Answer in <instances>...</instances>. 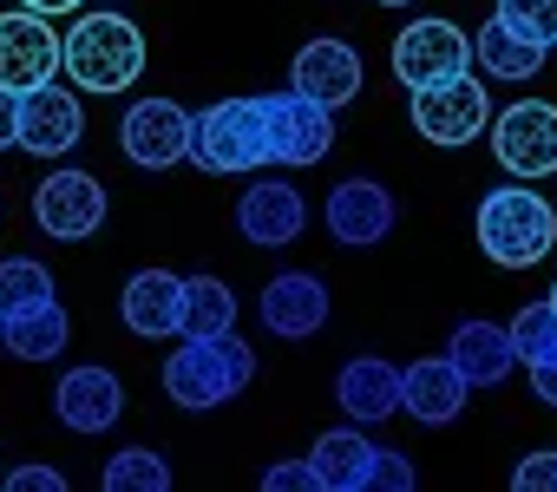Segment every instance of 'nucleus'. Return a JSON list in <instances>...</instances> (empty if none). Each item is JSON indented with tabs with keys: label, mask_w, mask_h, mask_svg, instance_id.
Masks as SVG:
<instances>
[{
	"label": "nucleus",
	"mask_w": 557,
	"mask_h": 492,
	"mask_svg": "<svg viewBox=\"0 0 557 492\" xmlns=\"http://www.w3.org/2000/svg\"><path fill=\"white\" fill-rule=\"evenodd\" d=\"M8 485H14V492H66V472H53V466H21V472H8Z\"/></svg>",
	"instance_id": "473e14b6"
},
{
	"label": "nucleus",
	"mask_w": 557,
	"mask_h": 492,
	"mask_svg": "<svg viewBox=\"0 0 557 492\" xmlns=\"http://www.w3.org/2000/svg\"><path fill=\"white\" fill-rule=\"evenodd\" d=\"M335 401H342V414H348V420L374 427V420L400 414V368H394V361H381V355H355V361L335 374Z\"/></svg>",
	"instance_id": "412c9836"
},
{
	"label": "nucleus",
	"mask_w": 557,
	"mask_h": 492,
	"mask_svg": "<svg viewBox=\"0 0 557 492\" xmlns=\"http://www.w3.org/2000/svg\"><path fill=\"white\" fill-rule=\"evenodd\" d=\"M21 145V93L0 86V151H14Z\"/></svg>",
	"instance_id": "f704fd0d"
},
{
	"label": "nucleus",
	"mask_w": 557,
	"mask_h": 492,
	"mask_svg": "<svg viewBox=\"0 0 557 492\" xmlns=\"http://www.w3.org/2000/svg\"><path fill=\"white\" fill-rule=\"evenodd\" d=\"M21 8H34V14H79L86 0H21Z\"/></svg>",
	"instance_id": "c9c22d12"
},
{
	"label": "nucleus",
	"mask_w": 557,
	"mask_h": 492,
	"mask_svg": "<svg viewBox=\"0 0 557 492\" xmlns=\"http://www.w3.org/2000/svg\"><path fill=\"white\" fill-rule=\"evenodd\" d=\"M236 329V296L223 276H190L184 290V335H230Z\"/></svg>",
	"instance_id": "393cba45"
},
{
	"label": "nucleus",
	"mask_w": 557,
	"mask_h": 492,
	"mask_svg": "<svg viewBox=\"0 0 557 492\" xmlns=\"http://www.w3.org/2000/svg\"><path fill=\"white\" fill-rule=\"evenodd\" d=\"M190 158H197V171H216V177H249L256 164H275L262 99H216V106H203Z\"/></svg>",
	"instance_id": "20e7f679"
},
{
	"label": "nucleus",
	"mask_w": 557,
	"mask_h": 492,
	"mask_svg": "<svg viewBox=\"0 0 557 492\" xmlns=\"http://www.w3.org/2000/svg\"><path fill=\"white\" fill-rule=\"evenodd\" d=\"M53 414H60V427H73V433H112L119 427V414H125V381L112 374V368H66L60 374V388H53Z\"/></svg>",
	"instance_id": "4468645a"
},
{
	"label": "nucleus",
	"mask_w": 557,
	"mask_h": 492,
	"mask_svg": "<svg viewBox=\"0 0 557 492\" xmlns=\"http://www.w3.org/2000/svg\"><path fill=\"white\" fill-rule=\"evenodd\" d=\"M492 158L505 164V177H550L557 171V106L550 99H518L505 112H492Z\"/></svg>",
	"instance_id": "39448f33"
},
{
	"label": "nucleus",
	"mask_w": 557,
	"mask_h": 492,
	"mask_svg": "<svg viewBox=\"0 0 557 492\" xmlns=\"http://www.w3.org/2000/svg\"><path fill=\"white\" fill-rule=\"evenodd\" d=\"M47 296H53L47 263H34V257H8V263H0V316L27 309V303H47Z\"/></svg>",
	"instance_id": "bb28decb"
},
{
	"label": "nucleus",
	"mask_w": 557,
	"mask_h": 492,
	"mask_svg": "<svg viewBox=\"0 0 557 492\" xmlns=\"http://www.w3.org/2000/svg\"><path fill=\"white\" fill-rule=\"evenodd\" d=\"M289 86H302L309 99L322 106H348L361 86H368V66L348 40H309L296 60H289Z\"/></svg>",
	"instance_id": "aec40b11"
},
{
	"label": "nucleus",
	"mask_w": 557,
	"mask_h": 492,
	"mask_svg": "<svg viewBox=\"0 0 557 492\" xmlns=\"http://www.w3.org/2000/svg\"><path fill=\"white\" fill-rule=\"evenodd\" d=\"M34 223H40L53 243H86V236L106 223V184H99L92 171L60 164V171L34 190Z\"/></svg>",
	"instance_id": "9b49d317"
},
{
	"label": "nucleus",
	"mask_w": 557,
	"mask_h": 492,
	"mask_svg": "<svg viewBox=\"0 0 557 492\" xmlns=\"http://www.w3.org/2000/svg\"><path fill=\"white\" fill-rule=\"evenodd\" d=\"M86 132V112H79V93L73 86H34L21 93V151L34 158H66Z\"/></svg>",
	"instance_id": "dca6fc26"
},
{
	"label": "nucleus",
	"mask_w": 557,
	"mask_h": 492,
	"mask_svg": "<svg viewBox=\"0 0 557 492\" xmlns=\"http://www.w3.org/2000/svg\"><path fill=\"white\" fill-rule=\"evenodd\" d=\"M492 14L505 27H518L524 40H537V47H557V0H498Z\"/></svg>",
	"instance_id": "c85d7f7f"
},
{
	"label": "nucleus",
	"mask_w": 557,
	"mask_h": 492,
	"mask_svg": "<svg viewBox=\"0 0 557 492\" xmlns=\"http://www.w3.org/2000/svg\"><path fill=\"white\" fill-rule=\"evenodd\" d=\"M53 73H66V34H53V14H34V8L0 14V86L34 93Z\"/></svg>",
	"instance_id": "0eeeda50"
},
{
	"label": "nucleus",
	"mask_w": 557,
	"mask_h": 492,
	"mask_svg": "<svg viewBox=\"0 0 557 492\" xmlns=\"http://www.w3.org/2000/svg\"><path fill=\"white\" fill-rule=\"evenodd\" d=\"M236 230L256 243V250H283L309 230V204L289 177H256L243 197H236Z\"/></svg>",
	"instance_id": "ddd939ff"
},
{
	"label": "nucleus",
	"mask_w": 557,
	"mask_h": 492,
	"mask_svg": "<svg viewBox=\"0 0 557 492\" xmlns=\"http://www.w3.org/2000/svg\"><path fill=\"white\" fill-rule=\"evenodd\" d=\"M446 355L459 361V374H466L472 388H498V381L518 368L511 329H498V322H459L453 342H446Z\"/></svg>",
	"instance_id": "5701e85b"
},
{
	"label": "nucleus",
	"mask_w": 557,
	"mask_h": 492,
	"mask_svg": "<svg viewBox=\"0 0 557 492\" xmlns=\"http://www.w3.org/2000/svg\"><path fill=\"white\" fill-rule=\"evenodd\" d=\"M262 485H269V492H289V485L315 492L322 479H315V466H309V459H283V466H269V472H262Z\"/></svg>",
	"instance_id": "7c9ffc66"
},
{
	"label": "nucleus",
	"mask_w": 557,
	"mask_h": 492,
	"mask_svg": "<svg viewBox=\"0 0 557 492\" xmlns=\"http://www.w3.org/2000/svg\"><path fill=\"white\" fill-rule=\"evenodd\" d=\"M381 459H387V446H381V440H368V433H361V420L329 427V433L315 440V453H309V466H315L322 492H368V485H381Z\"/></svg>",
	"instance_id": "a211bd4d"
},
{
	"label": "nucleus",
	"mask_w": 557,
	"mask_h": 492,
	"mask_svg": "<svg viewBox=\"0 0 557 492\" xmlns=\"http://www.w3.org/2000/svg\"><path fill=\"white\" fill-rule=\"evenodd\" d=\"M511 348H518V361H537L544 348H557V309H550V296L544 303H524L511 316Z\"/></svg>",
	"instance_id": "cd10ccee"
},
{
	"label": "nucleus",
	"mask_w": 557,
	"mask_h": 492,
	"mask_svg": "<svg viewBox=\"0 0 557 492\" xmlns=\"http://www.w3.org/2000/svg\"><path fill=\"white\" fill-rule=\"evenodd\" d=\"M164 394L177 401V407H190V414H210V407H223V401H236L249 381H256V355H249V342H236V335H184L171 355H164Z\"/></svg>",
	"instance_id": "f03ea898"
},
{
	"label": "nucleus",
	"mask_w": 557,
	"mask_h": 492,
	"mask_svg": "<svg viewBox=\"0 0 557 492\" xmlns=\"http://www.w3.org/2000/svg\"><path fill=\"white\" fill-rule=\"evenodd\" d=\"M472 236H479V250L498 270H531V263L550 257V243H557V210L544 204V190H531L524 177H511V184H498V190L479 197Z\"/></svg>",
	"instance_id": "f257e3e1"
},
{
	"label": "nucleus",
	"mask_w": 557,
	"mask_h": 492,
	"mask_svg": "<svg viewBox=\"0 0 557 492\" xmlns=\"http://www.w3.org/2000/svg\"><path fill=\"white\" fill-rule=\"evenodd\" d=\"M66 335H73V322H66L60 296L0 316V342H8V355H21V361H60L66 355Z\"/></svg>",
	"instance_id": "4be33fe9"
},
{
	"label": "nucleus",
	"mask_w": 557,
	"mask_h": 492,
	"mask_svg": "<svg viewBox=\"0 0 557 492\" xmlns=\"http://www.w3.org/2000/svg\"><path fill=\"white\" fill-rule=\"evenodd\" d=\"M413 479H420V472H413V459L387 446V459H381V485H387V492H413Z\"/></svg>",
	"instance_id": "72a5a7b5"
},
{
	"label": "nucleus",
	"mask_w": 557,
	"mask_h": 492,
	"mask_svg": "<svg viewBox=\"0 0 557 492\" xmlns=\"http://www.w3.org/2000/svg\"><path fill=\"white\" fill-rule=\"evenodd\" d=\"M322 223H329V236L342 250H374V243H387V230H394V197L374 177H342L329 190V204H322Z\"/></svg>",
	"instance_id": "f8f14e48"
},
{
	"label": "nucleus",
	"mask_w": 557,
	"mask_h": 492,
	"mask_svg": "<svg viewBox=\"0 0 557 492\" xmlns=\"http://www.w3.org/2000/svg\"><path fill=\"white\" fill-rule=\"evenodd\" d=\"M544 296H550V309H557V283H550V290H544Z\"/></svg>",
	"instance_id": "4c0bfd02"
},
{
	"label": "nucleus",
	"mask_w": 557,
	"mask_h": 492,
	"mask_svg": "<svg viewBox=\"0 0 557 492\" xmlns=\"http://www.w3.org/2000/svg\"><path fill=\"white\" fill-rule=\"evenodd\" d=\"M256 316H262L269 335L309 342V335H322V322H329V290H322V276H309V270H283V276H269V290L256 296Z\"/></svg>",
	"instance_id": "2eb2a0df"
},
{
	"label": "nucleus",
	"mask_w": 557,
	"mask_h": 492,
	"mask_svg": "<svg viewBox=\"0 0 557 492\" xmlns=\"http://www.w3.org/2000/svg\"><path fill=\"white\" fill-rule=\"evenodd\" d=\"M511 485L518 492H557V446H537L511 466Z\"/></svg>",
	"instance_id": "c756f323"
},
{
	"label": "nucleus",
	"mask_w": 557,
	"mask_h": 492,
	"mask_svg": "<svg viewBox=\"0 0 557 492\" xmlns=\"http://www.w3.org/2000/svg\"><path fill=\"white\" fill-rule=\"evenodd\" d=\"M472 34H459L453 21L426 14V21H407L394 34V79L400 86H440V79H459L472 73Z\"/></svg>",
	"instance_id": "6e6552de"
},
{
	"label": "nucleus",
	"mask_w": 557,
	"mask_h": 492,
	"mask_svg": "<svg viewBox=\"0 0 557 492\" xmlns=\"http://www.w3.org/2000/svg\"><path fill=\"white\" fill-rule=\"evenodd\" d=\"M190 138H197V119L177 106V99H138L125 119H119V145L138 171H171L190 158Z\"/></svg>",
	"instance_id": "9d476101"
},
{
	"label": "nucleus",
	"mask_w": 557,
	"mask_h": 492,
	"mask_svg": "<svg viewBox=\"0 0 557 492\" xmlns=\"http://www.w3.org/2000/svg\"><path fill=\"white\" fill-rule=\"evenodd\" d=\"M472 53H479V66L492 73V79H511V86H524V79H537V66H544V53L550 47H537V40H524L518 27H505L498 14L472 34Z\"/></svg>",
	"instance_id": "b1692460"
},
{
	"label": "nucleus",
	"mask_w": 557,
	"mask_h": 492,
	"mask_svg": "<svg viewBox=\"0 0 557 492\" xmlns=\"http://www.w3.org/2000/svg\"><path fill=\"white\" fill-rule=\"evenodd\" d=\"M524 374H531V394L544 407H557V348H544L537 361H524Z\"/></svg>",
	"instance_id": "2f4dec72"
},
{
	"label": "nucleus",
	"mask_w": 557,
	"mask_h": 492,
	"mask_svg": "<svg viewBox=\"0 0 557 492\" xmlns=\"http://www.w3.org/2000/svg\"><path fill=\"white\" fill-rule=\"evenodd\" d=\"M138 73H145V34H138L119 8L79 14V27L66 34V79H73L79 93L112 99V93L138 86Z\"/></svg>",
	"instance_id": "7ed1b4c3"
},
{
	"label": "nucleus",
	"mask_w": 557,
	"mask_h": 492,
	"mask_svg": "<svg viewBox=\"0 0 557 492\" xmlns=\"http://www.w3.org/2000/svg\"><path fill=\"white\" fill-rule=\"evenodd\" d=\"M466 394H472V381L459 374L453 355H426V361L400 368V407H407L420 427H453V420L466 414Z\"/></svg>",
	"instance_id": "6ab92c4d"
},
{
	"label": "nucleus",
	"mask_w": 557,
	"mask_h": 492,
	"mask_svg": "<svg viewBox=\"0 0 557 492\" xmlns=\"http://www.w3.org/2000/svg\"><path fill=\"white\" fill-rule=\"evenodd\" d=\"M374 8H407V0H374Z\"/></svg>",
	"instance_id": "e433bc0d"
},
{
	"label": "nucleus",
	"mask_w": 557,
	"mask_h": 492,
	"mask_svg": "<svg viewBox=\"0 0 557 492\" xmlns=\"http://www.w3.org/2000/svg\"><path fill=\"white\" fill-rule=\"evenodd\" d=\"M262 119H269V151L275 164H322L335 151V106L309 99L302 86L262 93Z\"/></svg>",
	"instance_id": "423d86ee"
},
{
	"label": "nucleus",
	"mask_w": 557,
	"mask_h": 492,
	"mask_svg": "<svg viewBox=\"0 0 557 492\" xmlns=\"http://www.w3.org/2000/svg\"><path fill=\"white\" fill-rule=\"evenodd\" d=\"M184 290H190V276H177V270H138V276L125 283V296H119L125 329H132L138 342H171V335H184Z\"/></svg>",
	"instance_id": "f3484780"
},
{
	"label": "nucleus",
	"mask_w": 557,
	"mask_h": 492,
	"mask_svg": "<svg viewBox=\"0 0 557 492\" xmlns=\"http://www.w3.org/2000/svg\"><path fill=\"white\" fill-rule=\"evenodd\" d=\"M413 132L426 145H472L479 132H492V99L472 73L440 79V86H413Z\"/></svg>",
	"instance_id": "1a4fd4ad"
},
{
	"label": "nucleus",
	"mask_w": 557,
	"mask_h": 492,
	"mask_svg": "<svg viewBox=\"0 0 557 492\" xmlns=\"http://www.w3.org/2000/svg\"><path fill=\"white\" fill-rule=\"evenodd\" d=\"M106 492H171V466L151 446H125L106 459Z\"/></svg>",
	"instance_id": "a878e982"
}]
</instances>
